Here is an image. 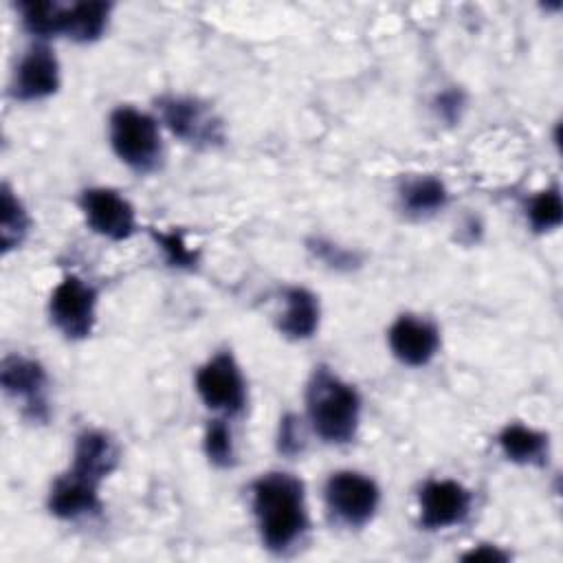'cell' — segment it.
Wrapping results in <instances>:
<instances>
[{"instance_id": "cell-25", "label": "cell", "mask_w": 563, "mask_h": 563, "mask_svg": "<svg viewBox=\"0 0 563 563\" xmlns=\"http://www.w3.org/2000/svg\"><path fill=\"white\" fill-rule=\"evenodd\" d=\"M310 251L321 260L325 262L330 268H336V271H350L352 266H356V255L339 244H334L332 240H323V238H314L310 242Z\"/></svg>"}, {"instance_id": "cell-4", "label": "cell", "mask_w": 563, "mask_h": 563, "mask_svg": "<svg viewBox=\"0 0 563 563\" xmlns=\"http://www.w3.org/2000/svg\"><path fill=\"white\" fill-rule=\"evenodd\" d=\"M156 110L165 128L187 145L213 147L224 141L220 117L198 97L163 95L156 99Z\"/></svg>"}, {"instance_id": "cell-8", "label": "cell", "mask_w": 563, "mask_h": 563, "mask_svg": "<svg viewBox=\"0 0 563 563\" xmlns=\"http://www.w3.org/2000/svg\"><path fill=\"white\" fill-rule=\"evenodd\" d=\"M0 385L20 405L22 416L33 422L48 420V376L42 363L22 354H7L0 365Z\"/></svg>"}, {"instance_id": "cell-5", "label": "cell", "mask_w": 563, "mask_h": 563, "mask_svg": "<svg viewBox=\"0 0 563 563\" xmlns=\"http://www.w3.org/2000/svg\"><path fill=\"white\" fill-rule=\"evenodd\" d=\"M323 499L336 523L361 528L374 519L380 504V488L358 471H336L325 479Z\"/></svg>"}, {"instance_id": "cell-19", "label": "cell", "mask_w": 563, "mask_h": 563, "mask_svg": "<svg viewBox=\"0 0 563 563\" xmlns=\"http://www.w3.org/2000/svg\"><path fill=\"white\" fill-rule=\"evenodd\" d=\"M18 9H20L22 26L40 42L62 35L64 4L53 0H31V2H20Z\"/></svg>"}, {"instance_id": "cell-24", "label": "cell", "mask_w": 563, "mask_h": 563, "mask_svg": "<svg viewBox=\"0 0 563 563\" xmlns=\"http://www.w3.org/2000/svg\"><path fill=\"white\" fill-rule=\"evenodd\" d=\"M306 446V431H303V420L295 413H286L279 420V433H277V449L279 453L295 457L303 451Z\"/></svg>"}, {"instance_id": "cell-10", "label": "cell", "mask_w": 563, "mask_h": 563, "mask_svg": "<svg viewBox=\"0 0 563 563\" xmlns=\"http://www.w3.org/2000/svg\"><path fill=\"white\" fill-rule=\"evenodd\" d=\"M471 490L455 479H429L418 493L420 526L431 532L460 526L471 515Z\"/></svg>"}, {"instance_id": "cell-7", "label": "cell", "mask_w": 563, "mask_h": 563, "mask_svg": "<svg viewBox=\"0 0 563 563\" xmlns=\"http://www.w3.org/2000/svg\"><path fill=\"white\" fill-rule=\"evenodd\" d=\"M48 317L70 341L90 336L97 321V288L79 275H64L51 292Z\"/></svg>"}, {"instance_id": "cell-27", "label": "cell", "mask_w": 563, "mask_h": 563, "mask_svg": "<svg viewBox=\"0 0 563 563\" xmlns=\"http://www.w3.org/2000/svg\"><path fill=\"white\" fill-rule=\"evenodd\" d=\"M462 559L464 561H506L508 556L499 548L479 545V548H473L471 552H466Z\"/></svg>"}, {"instance_id": "cell-3", "label": "cell", "mask_w": 563, "mask_h": 563, "mask_svg": "<svg viewBox=\"0 0 563 563\" xmlns=\"http://www.w3.org/2000/svg\"><path fill=\"white\" fill-rule=\"evenodd\" d=\"M110 145L121 163L139 174H150L163 163V139L152 114L119 106L110 114Z\"/></svg>"}, {"instance_id": "cell-2", "label": "cell", "mask_w": 563, "mask_h": 563, "mask_svg": "<svg viewBox=\"0 0 563 563\" xmlns=\"http://www.w3.org/2000/svg\"><path fill=\"white\" fill-rule=\"evenodd\" d=\"M306 418L328 444H345L358 431L361 396L330 367H314L306 387Z\"/></svg>"}, {"instance_id": "cell-17", "label": "cell", "mask_w": 563, "mask_h": 563, "mask_svg": "<svg viewBox=\"0 0 563 563\" xmlns=\"http://www.w3.org/2000/svg\"><path fill=\"white\" fill-rule=\"evenodd\" d=\"M499 449L515 464H543L548 460L550 440L548 433L526 427L521 422H510L499 431Z\"/></svg>"}, {"instance_id": "cell-13", "label": "cell", "mask_w": 563, "mask_h": 563, "mask_svg": "<svg viewBox=\"0 0 563 563\" xmlns=\"http://www.w3.org/2000/svg\"><path fill=\"white\" fill-rule=\"evenodd\" d=\"M119 464V446L117 442L101 429H84L75 438L73 462L68 471L81 479L99 484L117 468Z\"/></svg>"}, {"instance_id": "cell-23", "label": "cell", "mask_w": 563, "mask_h": 563, "mask_svg": "<svg viewBox=\"0 0 563 563\" xmlns=\"http://www.w3.org/2000/svg\"><path fill=\"white\" fill-rule=\"evenodd\" d=\"M152 238L158 244V249L163 251L165 262L169 266L180 268V271H194L196 268L198 253L187 246L180 231H176V229H172V231H152Z\"/></svg>"}, {"instance_id": "cell-15", "label": "cell", "mask_w": 563, "mask_h": 563, "mask_svg": "<svg viewBox=\"0 0 563 563\" xmlns=\"http://www.w3.org/2000/svg\"><path fill=\"white\" fill-rule=\"evenodd\" d=\"M319 299L303 286H290L284 290V310L277 328L290 341H306L319 328Z\"/></svg>"}, {"instance_id": "cell-26", "label": "cell", "mask_w": 563, "mask_h": 563, "mask_svg": "<svg viewBox=\"0 0 563 563\" xmlns=\"http://www.w3.org/2000/svg\"><path fill=\"white\" fill-rule=\"evenodd\" d=\"M462 106H464V97H462L460 90H446V92H442V95L435 97V110H438V114H440L442 119L451 121V123L460 117Z\"/></svg>"}, {"instance_id": "cell-1", "label": "cell", "mask_w": 563, "mask_h": 563, "mask_svg": "<svg viewBox=\"0 0 563 563\" xmlns=\"http://www.w3.org/2000/svg\"><path fill=\"white\" fill-rule=\"evenodd\" d=\"M251 504L260 539L275 554L290 552L308 530L303 482L286 471H271L251 484Z\"/></svg>"}, {"instance_id": "cell-20", "label": "cell", "mask_w": 563, "mask_h": 563, "mask_svg": "<svg viewBox=\"0 0 563 563\" xmlns=\"http://www.w3.org/2000/svg\"><path fill=\"white\" fill-rule=\"evenodd\" d=\"M0 244L2 253H9L11 249L20 246L22 240L29 233V213L20 198L9 189V185H2V196H0Z\"/></svg>"}, {"instance_id": "cell-21", "label": "cell", "mask_w": 563, "mask_h": 563, "mask_svg": "<svg viewBox=\"0 0 563 563\" xmlns=\"http://www.w3.org/2000/svg\"><path fill=\"white\" fill-rule=\"evenodd\" d=\"M526 218L532 231L545 233L554 231L563 220V200L556 187L537 191L526 205Z\"/></svg>"}, {"instance_id": "cell-12", "label": "cell", "mask_w": 563, "mask_h": 563, "mask_svg": "<svg viewBox=\"0 0 563 563\" xmlns=\"http://www.w3.org/2000/svg\"><path fill=\"white\" fill-rule=\"evenodd\" d=\"M391 354L409 367L427 365L440 347V330L424 317L400 314L387 332Z\"/></svg>"}, {"instance_id": "cell-16", "label": "cell", "mask_w": 563, "mask_h": 563, "mask_svg": "<svg viewBox=\"0 0 563 563\" xmlns=\"http://www.w3.org/2000/svg\"><path fill=\"white\" fill-rule=\"evenodd\" d=\"M110 13H112V4L103 0L64 4L62 35L77 44L97 42L108 29Z\"/></svg>"}, {"instance_id": "cell-22", "label": "cell", "mask_w": 563, "mask_h": 563, "mask_svg": "<svg viewBox=\"0 0 563 563\" xmlns=\"http://www.w3.org/2000/svg\"><path fill=\"white\" fill-rule=\"evenodd\" d=\"M205 455L218 468H231L235 464V446L227 418H216L207 424Z\"/></svg>"}, {"instance_id": "cell-6", "label": "cell", "mask_w": 563, "mask_h": 563, "mask_svg": "<svg viewBox=\"0 0 563 563\" xmlns=\"http://www.w3.org/2000/svg\"><path fill=\"white\" fill-rule=\"evenodd\" d=\"M200 400L222 418H235L246 407V380L231 350L216 352L196 372Z\"/></svg>"}, {"instance_id": "cell-11", "label": "cell", "mask_w": 563, "mask_h": 563, "mask_svg": "<svg viewBox=\"0 0 563 563\" xmlns=\"http://www.w3.org/2000/svg\"><path fill=\"white\" fill-rule=\"evenodd\" d=\"M57 88L59 62L55 51L44 42L31 44L13 70L11 95L20 101H40L55 95Z\"/></svg>"}, {"instance_id": "cell-18", "label": "cell", "mask_w": 563, "mask_h": 563, "mask_svg": "<svg viewBox=\"0 0 563 563\" xmlns=\"http://www.w3.org/2000/svg\"><path fill=\"white\" fill-rule=\"evenodd\" d=\"M449 202L446 185L435 176H413L400 187V207L407 216L427 218L442 211Z\"/></svg>"}, {"instance_id": "cell-9", "label": "cell", "mask_w": 563, "mask_h": 563, "mask_svg": "<svg viewBox=\"0 0 563 563\" xmlns=\"http://www.w3.org/2000/svg\"><path fill=\"white\" fill-rule=\"evenodd\" d=\"M86 224L112 242L128 240L136 231V213L125 196L110 187H88L79 196Z\"/></svg>"}, {"instance_id": "cell-14", "label": "cell", "mask_w": 563, "mask_h": 563, "mask_svg": "<svg viewBox=\"0 0 563 563\" xmlns=\"http://www.w3.org/2000/svg\"><path fill=\"white\" fill-rule=\"evenodd\" d=\"M48 510L57 519L66 521L97 515L101 510L99 486L66 471L51 486Z\"/></svg>"}]
</instances>
